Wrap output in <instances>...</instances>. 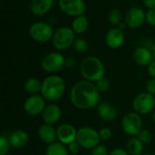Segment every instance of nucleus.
<instances>
[{
	"mask_svg": "<svg viewBox=\"0 0 155 155\" xmlns=\"http://www.w3.org/2000/svg\"><path fill=\"white\" fill-rule=\"evenodd\" d=\"M45 99L39 94L30 95L24 104L25 112L31 116L42 114L45 108Z\"/></svg>",
	"mask_w": 155,
	"mask_h": 155,
	"instance_id": "nucleus-12",
	"label": "nucleus"
},
{
	"mask_svg": "<svg viewBox=\"0 0 155 155\" xmlns=\"http://www.w3.org/2000/svg\"><path fill=\"white\" fill-rule=\"evenodd\" d=\"M122 129L127 135L137 136L143 129V121L140 114L134 111L125 114L122 120Z\"/></svg>",
	"mask_w": 155,
	"mask_h": 155,
	"instance_id": "nucleus-9",
	"label": "nucleus"
},
{
	"mask_svg": "<svg viewBox=\"0 0 155 155\" xmlns=\"http://www.w3.org/2000/svg\"><path fill=\"white\" fill-rule=\"evenodd\" d=\"M76 65V61L74 58L73 57H67L65 58V64H64V67L68 68V69H72L74 67H75Z\"/></svg>",
	"mask_w": 155,
	"mask_h": 155,
	"instance_id": "nucleus-35",
	"label": "nucleus"
},
{
	"mask_svg": "<svg viewBox=\"0 0 155 155\" xmlns=\"http://www.w3.org/2000/svg\"><path fill=\"white\" fill-rule=\"evenodd\" d=\"M100 94L94 83L81 80L71 88L69 98L71 104L77 109L87 110L97 106L101 103Z\"/></svg>",
	"mask_w": 155,
	"mask_h": 155,
	"instance_id": "nucleus-1",
	"label": "nucleus"
},
{
	"mask_svg": "<svg viewBox=\"0 0 155 155\" xmlns=\"http://www.w3.org/2000/svg\"><path fill=\"white\" fill-rule=\"evenodd\" d=\"M57 140L64 145H69L70 143L76 141L77 130L70 124H60L57 129Z\"/></svg>",
	"mask_w": 155,
	"mask_h": 155,
	"instance_id": "nucleus-14",
	"label": "nucleus"
},
{
	"mask_svg": "<svg viewBox=\"0 0 155 155\" xmlns=\"http://www.w3.org/2000/svg\"><path fill=\"white\" fill-rule=\"evenodd\" d=\"M153 122H154L155 124V111L153 112Z\"/></svg>",
	"mask_w": 155,
	"mask_h": 155,
	"instance_id": "nucleus-41",
	"label": "nucleus"
},
{
	"mask_svg": "<svg viewBox=\"0 0 155 155\" xmlns=\"http://www.w3.org/2000/svg\"><path fill=\"white\" fill-rule=\"evenodd\" d=\"M45 155H69V151L66 145L57 141L47 146Z\"/></svg>",
	"mask_w": 155,
	"mask_h": 155,
	"instance_id": "nucleus-24",
	"label": "nucleus"
},
{
	"mask_svg": "<svg viewBox=\"0 0 155 155\" xmlns=\"http://www.w3.org/2000/svg\"><path fill=\"white\" fill-rule=\"evenodd\" d=\"M54 33V31L52 25L43 21L32 24L29 28V35L37 43H47L52 41Z\"/></svg>",
	"mask_w": 155,
	"mask_h": 155,
	"instance_id": "nucleus-6",
	"label": "nucleus"
},
{
	"mask_svg": "<svg viewBox=\"0 0 155 155\" xmlns=\"http://www.w3.org/2000/svg\"><path fill=\"white\" fill-rule=\"evenodd\" d=\"M107 18H108L109 23L114 26H118L119 24H121L123 22L122 12L117 8H114V9L110 10L109 13H108Z\"/></svg>",
	"mask_w": 155,
	"mask_h": 155,
	"instance_id": "nucleus-25",
	"label": "nucleus"
},
{
	"mask_svg": "<svg viewBox=\"0 0 155 155\" xmlns=\"http://www.w3.org/2000/svg\"><path fill=\"white\" fill-rule=\"evenodd\" d=\"M134 61L140 66H148L154 59L152 50L144 46H138L133 54Z\"/></svg>",
	"mask_w": 155,
	"mask_h": 155,
	"instance_id": "nucleus-17",
	"label": "nucleus"
},
{
	"mask_svg": "<svg viewBox=\"0 0 155 155\" xmlns=\"http://www.w3.org/2000/svg\"><path fill=\"white\" fill-rule=\"evenodd\" d=\"M76 141L83 149L93 150L94 147L100 144L101 139L99 133L96 130L89 126H84L77 130Z\"/></svg>",
	"mask_w": 155,
	"mask_h": 155,
	"instance_id": "nucleus-5",
	"label": "nucleus"
},
{
	"mask_svg": "<svg viewBox=\"0 0 155 155\" xmlns=\"http://www.w3.org/2000/svg\"><path fill=\"white\" fill-rule=\"evenodd\" d=\"M98 133H99V136H100L101 141H104V142L109 141L113 135L112 130L108 127H104V128L100 129V131Z\"/></svg>",
	"mask_w": 155,
	"mask_h": 155,
	"instance_id": "nucleus-30",
	"label": "nucleus"
},
{
	"mask_svg": "<svg viewBox=\"0 0 155 155\" xmlns=\"http://www.w3.org/2000/svg\"><path fill=\"white\" fill-rule=\"evenodd\" d=\"M146 23L150 25L155 26V8L150 9L146 12Z\"/></svg>",
	"mask_w": 155,
	"mask_h": 155,
	"instance_id": "nucleus-33",
	"label": "nucleus"
},
{
	"mask_svg": "<svg viewBox=\"0 0 155 155\" xmlns=\"http://www.w3.org/2000/svg\"><path fill=\"white\" fill-rule=\"evenodd\" d=\"M65 92L64 80L56 74H51L42 82L41 95L49 102L60 100Z\"/></svg>",
	"mask_w": 155,
	"mask_h": 155,
	"instance_id": "nucleus-2",
	"label": "nucleus"
},
{
	"mask_svg": "<svg viewBox=\"0 0 155 155\" xmlns=\"http://www.w3.org/2000/svg\"><path fill=\"white\" fill-rule=\"evenodd\" d=\"M75 39V33L71 27L60 26L54 31L51 42L56 51L62 52L72 47Z\"/></svg>",
	"mask_w": 155,
	"mask_h": 155,
	"instance_id": "nucleus-4",
	"label": "nucleus"
},
{
	"mask_svg": "<svg viewBox=\"0 0 155 155\" xmlns=\"http://www.w3.org/2000/svg\"><path fill=\"white\" fill-rule=\"evenodd\" d=\"M74 51L79 54H84L88 50V43L84 38L78 37L75 39L74 45H73Z\"/></svg>",
	"mask_w": 155,
	"mask_h": 155,
	"instance_id": "nucleus-26",
	"label": "nucleus"
},
{
	"mask_svg": "<svg viewBox=\"0 0 155 155\" xmlns=\"http://www.w3.org/2000/svg\"><path fill=\"white\" fill-rule=\"evenodd\" d=\"M58 6L62 13L73 18L84 15L86 9L84 0H58Z\"/></svg>",
	"mask_w": 155,
	"mask_h": 155,
	"instance_id": "nucleus-10",
	"label": "nucleus"
},
{
	"mask_svg": "<svg viewBox=\"0 0 155 155\" xmlns=\"http://www.w3.org/2000/svg\"><path fill=\"white\" fill-rule=\"evenodd\" d=\"M10 147L11 145H10L9 140L3 135L0 136V155L8 154Z\"/></svg>",
	"mask_w": 155,
	"mask_h": 155,
	"instance_id": "nucleus-29",
	"label": "nucleus"
},
{
	"mask_svg": "<svg viewBox=\"0 0 155 155\" xmlns=\"http://www.w3.org/2000/svg\"><path fill=\"white\" fill-rule=\"evenodd\" d=\"M54 0H31L29 8L35 16H44L53 8Z\"/></svg>",
	"mask_w": 155,
	"mask_h": 155,
	"instance_id": "nucleus-16",
	"label": "nucleus"
},
{
	"mask_svg": "<svg viewBox=\"0 0 155 155\" xmlns=\"http://www.w3.org/2000/svg\"><path fill=\"white\" fill-rule=\"evenodd\" d=\"M65 57L58 51L51 52L45 54L41 61L42 69L51 74H54L64 67Z\"/></svg>",
	"mask_w": 155,
	"mask_h": 155,
	"instance_id": "nucleus-7",
	"label": "nucleus"
},
{
	"mask_svg": "<svg viewBox=\"0 0 155 155\" xmlns=\"http://www.w3.org/2000/svg\"><path fill=\"white\" fill-rule=\"evenodd\" d=\"M71 28L75 35H83L89 28V20L85 15L74 17L71 24Z\"/></svg>",
	"mask_w": 155,
	"mask_h": 155,
	"instance_id": "nucleus-21",
	"label": "nucleus"
},
{
	"mask_svg": "<svg viewBox=\"0 0 155 155\" xmlns=\"http://www.w3.org/2000/svg\"><path fill=\"white\" fill-rule=\"evenodd\" d=\"M126 26H127V25H126L125 22H124H124H122L121 24H119V25H118L117 27H118V28H120L121 30H123V31H124V30L125 29V27H126Z\"/></svg>",
	"mask_w": 155,
	"mask_h": 155,
	"instance_id": "nucleus-39",
	"label": "nucleus"
},
{
	"mask_svg": "<svg viewBox=\"0 0 155 155\" xmlns=\"http://www.w3.org/2000/svg\"><path fill=\"white\" fill-rule=\"evenodd\" d=\"M24 88L25 91L30 95L38 94V93H41L42 82H40L39 79L35 77H30L25 80L24 84Z\"/></svg>",
	"mask_w": 155,
	"mask_h": 155,
	"instance_id": "nucleus-23",
	"label": "nucleus"
},
{
	"mask_svg": "<svg viewBox=\"0 0 155 155\" xmlns=\"http://www.w3.org/2000/svg\"><path fill=\"white\" fill-rule=\"evenodd\" d=\"M91 155H109V153L107 148L104 145L99 144L92 150Z\"/></svg>",
	"mask_w": 155,
	"mask_h": 155,
	"instance_id": "nucleus-31",
	"label": "nucleus"
},
{
	"mask_svg": "<svg viewBox=\"0 0 155 155\" xmlns=\"http://www.w3.org/2000/svg\"><path fill=\"white\" fill-rule=\"evenodd\" d=\"M137 137L144 143V144H147V143H150L153 140V134L150 130L148 129H142L140 131V133L138 134Z\"/></svg>",
	"mask_w": 155,
	"mask_h": 155,
	"instance_id": "nucleus-28",
	"label": "nucleus"
},
{
	"mask_svg": "<svg viewBox=\"0 0 155 155\" xmlns=\"http://www.w3.org/2000/svg\"><path fill=\"white\" fill-rule=\"evenodd\" d=\"M155 108L154 95L143 92L138 94L133 101V109L140 115L151 114Z\"/></svg>",
	"mask_w": 155,
	"mask_h": 155,
	"instance_id": "nucleus-8",
	"label": "nucleus"
},
{
	"mask_svg": "<svg viewBox=\"0 0 155 155\" xmlns=\"http://www.w3.org/2000/svg\"><path fill=\"white\" fill-rule=\"evenodd\" d=\"M145 89H146V92L154 95L155 94V79L153 78H151L150 80H148V82L146 83V85H145Z\"/></svg>",
	"mask_w": 155,
	"mask_h": 155,
	"instance_id": "nucleus-34",
	"label": "nucleus"
},
{
	"mask_svg": "<svg viewBox=\"0 0 155 155\" xmlns=\"http://www.w3.org/2000/svg\"><path fill=\"white\" fill-rule=\"evenodd\" d=\"M124 22L131 29H139L146 22V12L140 6H133L128 9Z\"/></svg>",
	"mask_w": 155,
	"mask_h": 155,
	"instance_id": "nucleus-11",
	"label": "nucleus"
},
{
	"mask_svg": "<svg viewBox=\"0 0 155 155\" xmlns=\"http://www.w3.org/2000/svg\"><path fill=\"white\" fill-rule=\"evenodd\" d=\"M95 84V86L97 88V90L100 92V94H104V93H107L111 87V84H110V81L105 78V77H103L101 78L100 80H98Z\"/></svg>",
	"mask_w": 155,
	"mask_h": 155,
	"instance_id": "nucleus-27",
	"label": "nucleus"
},
{
	"mask_svg": "<svg viewBox=\"0 0 155 155\" xmlns=\"http://www.w3.org/2000/svg\"><path fill=\"white\" fill-rule=\"evenodd\" d=\"M96 107L98 116L104 122H113L117 117V110L115 106L108 102H101Z\"/></svg>",
	"mask_w": 155,
	"mask_h": 155,
	"instance_id": "nucleus-18",
	"label": "nucleus"
},
{
	"mask_svg": "<svg viewBox=\"0 0 155 155\" xmlns=\"http://www.w3.org/2000/svg\"><path fill=\"white\" fill-rule=\"evenodd\" d=\"M67 148H68L69 153H73V154H77V153H79L80 151H81V149H82L81 145L79 144V143H78L77 141H75V142L70 143L69 145H67Z\"/></svg>",
	"mask_w": 155,
	"mask_h": 155,
	"instance_id": "nucleus-32",
	"label": "nucleus"
},
{
	"mask_svg": "<svg viewBox=\"0 0 155 155\" xmlns=\"http://www.w3.org/2000/svg\"><path fill=\"white\" fill-rule=\"evenodd\" d=\"M148 74L151 78L155 79V60H153L148 66H147Z\"/></svg>",
	"mask_w": 155,
	"mask_h": 155,
	"instance_id": "nucleus-36",
	"label": "nucleus"
},
{
	"mask_svg": "<svg viewBox=\"0 0 155 155\" xmlns=\"http://www.w3.org/2000/svg\"><path fill=\"white\" fill-rule=\"evenodd\" d=\"M106 45L110 49H118L123 46L125 41V35L123 30L118 28L117 26H114L111 28L105 35L104 38Z\"/></svg>",
	"mask_w": 155,
	"mask_h": 155,
	"instance_id": "nucleus-13",
	"label": "nucleus"
},
{
	"mask_svg": "<svg viewBox=\"0 0 155 155\" xmlns=\"http://www.w3.org/2000/svg\"><path fill=\"white\" fill-rule=\"evenodd\" d=\"M80 74L84 80L96 83L104 77L105 68L103 62L96 56L90 55L85 57L80 64Z\"/></svg>",
	"mask_w": 155,
	"mask_h": 155,
	"instance_id": "nucleus-3",
	"label": "nucleus"
},
{
	"mask_svg": "<svg viewBox=\"0 0 155 155\" xmlns=\"http://www.w3.org/2000/svg\"><path fill=\"white\" fill-rule=\"evenodd\" d=\"M109 155H130L126 150H124L123 148H115L111 151Z\"/></svg>",
	"mask_w": 155,
	"mask_h": 155,
	"instance_id": "nucleus-37",
	"label": "nucleus"
},
{
	"mask_svg": "<svg viewBox=\"0 0 155 155\" xmlns=\"http://www.w3.org/2000/svg\"><path fill=\"white\" fill-rule=\"evenodd\" d=\"M152 53H153V59L155 60V42H153V47H152Z\"/></svg>",
	"mask_w": 155,
	"mask_h": 155,
	"instance_id": "nucleus-40",
	"label": "nucleus"
},
{
	"mask_svg": "<svg viewBox=\"0 0 155 155\" xmlns=\"http://www.w3.org/2000/svg\"><path fill=\"white\" fill-rule=\"evenodd\" d=\"M41 115L45 124L54 125L60 121L62 117V110L57 104H51L45 106Z\"/></svg>",
	"mask_w": 155,
	"mask_h": 155,
	"instance_id": "nucleus-15",
	"label": "nucleus"
},
{
	"mask_svg": "<svg viewBox=\"0 0 155 155\" xmlns=\"http://www.w3.org/2000/svg\"><path fill=\"white\" fill-rule=\"evenodd\" d=\"M6 155H11V154H6Z\"/></svg>",
	"mask_w": 155,
	"mask_h": 155,
	"instance_id": "nucleus-43",
	"label": "nucleus"
},
{
	"mask_svg": "<svg viewBox=\"0 0 155 155\" xmlns=\"http://www.w3.org/2000/svg\"><path fill=\"white\" fill-rule=\"evenodd\" d=\"M142 155H152V154H150V153H143Z\"/></svg>",
	"mask_w": 155,
	"mask_h": 155,
	"instance_id": "nucleus-42",
	"label": "nucleus"
},
{
	"mask_svg": "<svg viewBox=\"0 0 155 155\" xmlns=\"http://www.w3.org/2000/svg\"><path fill=\"white\" fill-rule=\"evenodd\" d=\"M143 5L148 9H154L155 8V0H143Z\"/></svg>",
	"mask_w": 155,
	"mask_h": 155,
	"instance_id": "nucleus-38",
	"label": "nucleus"
},
{
	"mask_svg": "<svg viewBox=\"0 0 155 155\" xmlns=\"http://www.w3.org/2000/svg\"><path fill=\"white\" fill-rule=\"evenodd\" d=\"M144 143L137 137H132L126 145V151L130 155H142L143 152Z\"/></svg>",
	"mask_w": 155,
	"mask_h": 155,
	"instance_id": "nucleus-22",
	"label": "nucleus"
},
{
	"mask_svg": "<svg viewBox=\"0 0 155 155\" xmlns=\"http://www.w3.org/2000/svg\"><path fill=\"white\" fill-rule=\"evenodd\" d=\"M37 134H38V137L41 140V142H43L44 143H45L47 145L58 141L56 129L51 124H44L40 125L38 128V131H37Z\"/></svg>",
	"mask_w": 155,
	"mask_h": 155,
	"instance_id": "nucleus-19",
	"label": "nucleus"
},
{
	"mask_svg": "<svg viewBox=\"0 0 155 155\" xmlns=\"http://www.w3.org/2000/svg\"><path fill=\"white\" fill-rule=\"evenodd\" d=\"M8 140L12 148L19 149L27 144L29 141V135L24 130H16L10 134Z\"/></svg>",
	"mask_w": 155,
	"mask_h": 155,
	"instance_id": "nucleus-20",
	"label": "nucleus"
}]
</instances>
